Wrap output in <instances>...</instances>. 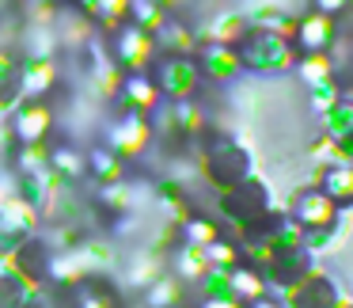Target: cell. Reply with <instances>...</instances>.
I'll list each match as a JSON object with an SVG mask.
<instances>
[{"label":"cell","mask_w":353,"mask_h":308,"mask_svg":"<svg viewBox=\"0 0 353 308\" xmlns=\"http://www.w3.org/2000/svg\"><path fill=\"white\" fill-rule=\"evenodd\" d=\"M201 175L224 194V191H232V186H239L243 179L254 175V160L236 137L216 133V137L201 141Z\"/></svg>","instance_id":"1"},{"label":"cell","mask_w":353,"mask_h":308,"mask_svg":"<svg viewBox=\"0 0 353 308\" xmlns=\"http://www.w3.org/2000/svg\"><path fill=\"white\" fill-rule=\"evenodd\" d=\"M216 209H221L224 224L228 229H254L259 221H266L270 213H274V194H270V186L262 183L259 175L243 179L239 186H232V191L221 194V202H216Z\"/></svg>","instance_id":"2"},{"label":"cell","mask_w":353,"mask_h":308,"mask_svg":"<svg viewBox=\"0 0 353 308\" xmlns=\"http://www.w3.org/2000/svg\"><path fill=\"white\" fill-rule=\"evenodd\" d=\"M232 50L239 57V69L247 73H281L292 61V42L285 35L262 31V27H251Z\"/></svg>","instance_id":"3"},{"label":"cell","mask_w":353,"mask_h":308,"mask_svg":"<svg viewBox=\"0 0 353 308\" xmlns=\"http://www.w3.org/2000/svg\"><path fill=\"white\" fill-rule=\"evenodd\" d=\"M148 77H152L160 99H168V103L194 99V92H198V84H201V73H198V61H194V57L156 54L152 65H148Z\"/></svg>","instance_id":"4"},{"label":"cell","mask_w":353,"mask_h":308,"mask_svg":"<svg viewBox=\"0 0 353 308\" xmlns=\"http://www.w3.org/2000/svg\"><path fill=\"white\" fill-rule=\"evenodd\" d=\"M4 130L16 141V148L46 145L50 130H54V107H50V103H31V99L16 103V107L4 115Z\"/></svg>","instance_id":"5"},{"label":"cell","mask_w":353,"mask_h":308,"mask_svg":"<svg viewBox=\"0 0 353 308\" xmlns=\"http://www.w3.org/2000/svg\"><path fill=\"white\" fill-rule=\"evenodd\" d=\"M54 259H57L54 240H50L46 232L39 229L23 247H19V251L8 259V267L16 270L19 278H27V282H31L34 289H42V285H50V267H54Z\"/></svg>","instance_id":"6"},{"label":"cell","mask_w":353,"mask_h":308,"mask_svg":"<svg viewBox=\"0 0 353 308\" xmlns=\"http://www.w3.org/2000/svg\"><path fill=\"white\" fill-rule=\"evenodd\" d=\"M39 221L42 217L31 206H23V202H4L0 206V262H8L39 232Z\"/></svg>","instance_id":"7"},{"label":"cell","mask_w":353,"mask_h":308,"mask_svg":"<svg viewBox=\"0 0 353 308\" xmlns=\"http://www.w3.org/2000/svg\"><path fill=\"white\" fill-rule=\"evenodd\" d=\"M152 145V130H148V115H137V110H118L114 122L107 126V148L125 156H141Z\"/></svg>","instance_id":"8"},{"label":"cell","mask_w":353,"mask_h":308,"mask_svg":"<svg viewBox=\"0 0 353 308\" xmlns=\"http://www.w3.org/2000/svg\"><path fill=\"white\" fill-rule=\"evenodd\" d=\"M110 57L122 73H148L156 57V46H152V35L137 31L133 23H122L114 35V46H110Z\"/></svg>","instance_id":"9"},{"label":"cell","mask_w":353,"mask_h":308,"mask_svg":"<svg viewBox=\"0 0 353 308\" xmlns=\"http://www.w3.org/2000/svg\"><path fill=\"white\" fill-rule=\"evenodd\" d=\"M338 305H342V285L330 274H319V270H312L300 285L281 293V308H338Z\"/></svg>","instance_id":"10"},{"label":"cell","mask_w":353,"mask_h":308,"mask_svg":"<svg viewBox=\"0 0 353 308\" xmlns=\"http://www.w3.org/2000/svg\"><path fill=\"white\" fill-rule=\"evenodd\" d=\"M289 42L296 50H304V54H327V46L334 42V19L319 16V12H312V16H296Z\"/></svg>","instance_id":"11"},{"label":"cell","mask_w":353,"mask_h":308,"mask_svg":"<svg viewBox=\"0 0 353 308\" xmlns=\"http://www.w3.org/2000/svg\"><path fill=\"white\" fill-rule=\"evenodd\" d=\"M194 61H198V73L209 80H216V84H224V80L239 77V57L232 46H216V42H205V46H198V54H194Z\"/></svg>","instance_id":"12"},{"label":"cell","mask_w":353,"mask_h":308,"mask_svg":"<svg viewBox=\"0 0 353 308\" xmlns=\"http://www.w3.org/2000/svg\"><path fill=\"white\" fill-rule=\"evenodd\" d=\"M50 175H54L57 183L77 186L80 179L88 175V153L77 145H54L50 148Z\"/></svg>","instance_id":"13"},{"label":"cell","mask_w":353,"mask_h":308,"mask_svg":"<svg viewBox=\"0 0 353 308\" xmlns=\"http://www.w3.org/2000/svg\"><path fill=\"white\" fill-rule=\"evenodd\" d=\"M228 297L239 300V305H251V300L266 297V278H262V270L251 267V262H236L228 270Z\"/></svg>","instance_id":"14"},{"label":"cell","mask_w":353,"mask_h":308,"mask_svg":"<svg viewBox=\"0 0 353 308\" xmlns=\"http://www.w3.org/2000/svg\"><path fill=\"white\" fill-rule=\"evenodd\" d=\"M319 191L327 194V198L334 202V206H345V202H353V164H350V160L323 164Z\"/></svg>","instance_id":"15"},{"label":"cell","mask_w":353,"mask_h":308,"mask_svg":"<svg viewBox=\"0 0 353 308\" xmlns=\"http://www.w3.org/2000/svg\"><path fill=\"white\" fill-rule=\"evenodd\" d=\"M88 175H92L99 186L122 183L125 179V160L118 153H110L107 145H92L88 148Z\"/></svg>","instance_id":"16"},{"label":"cell","mask_w":353,"mask_h":308,"mask_svg":"<svg viewBox=\"0 0 353 308\" xmlns=\"http://www.w3.org/2000/svg\"><path fill=\"white\" fill-rule=\"evenodd\" d=\"M16 103H23V57L0 50V107L12 110Z\"/></svg>","instance_id":"17"},{"label":"cell","mask_w":353,"mask_h":308,"mask_svg":"<svg viewBox=\"0 0 353 308\" xmlns=\"http://www.w3.org/2000/svg\"><path fill=\"white\" fill-rule=\"evenodd\" d=\"M31 293H34V285L4 262V270H0V308H23Z\"/></svg>","instance_id":"18"},{"label":"cell","mask_w":353,"mask_h":308,"mask_svg":"<svg viewBox=\"0 0 353 308\" xmlns=\"http://www.w3.org/2000/svg\"><path fill=\"white\" fill-rule=\"evenodd\" d=\"M171 262H175V274L183 278V282H201L205 270H209L205 255H201L198 247H190V244H179L175 251H171Z\"/></svg>","instance_id":"19"},{"label":"cell","mask_w":353,"mask_h":308,"mask_svg":"<svg viewBox=\"0 0 353 308\" xmlns=\"http://www.w3.org/2000/svg\"><path fill=\"white\" fill-rule=\"evenodd\" d=\"M145 305L148 308H179L183 305V282L179 278H156L145 289Z\"/></svg>","instance_id":"20"},{"label":"cell","mask_w":353,"mask_h":308,"mask_svg":"<svg viewBox=\"0 0 353 308\" xmlns=\"http://www.w3.org/2000/svg\"><path fill=\"white\" fill-rule=\"evenodd\" d=\"M201 308H243V305L232 300V297H205V300H201Z\"/></svg>","instance_id":"21"},{"label":"cell","mask_w":353,"mask_h":308,"mask_svg":"<svg viewBox=\"0 0 353 308\" xmlns=\"http://www.w3.org/2000/svg\"><path fill=\"white\" fill-rule=\"evenodd\" d=\"M243 308H281V297H259V300H251V305H243Z\"/></svg>","instance_id":"22"},{"label":"cell","mask_w":353,"mask_h":308,"mask_svg":"<svg viewBox=\"0 0 353 308\" xmlns=\"http://www.w3.org/2000/svg\"><path fill=\"white\" fill-rule=\"evenodd\" d=\"M4 115H8V110H4V107H0V126H4Z\"/></svg>","instance_id":"23"},{"label":"cell","mask_w":353,"mask_h":308,"mask_svg":"<svg viewBox=\"0 0 353 308\" xmlns=\"http://www.w3.org/2000/svg\"><path fill=\"white\" fill-rule=\"evenodd\" d=\"M0 270H4V262H0Z\"/></svg>","instance_id":"24"},{"label":"cell","mask_w":353,"mask_h":308,"mask_svg":"<svg viewBox=\"0 0 353 308\" xmlns=\"http://www.w3.org/2000/svg\"><path fill=\"white\" fill-rule=\"evenodd\" d=\"M342 308H350V305H342Z\"/></svg>","instance_id":"25"}]
</instances>
